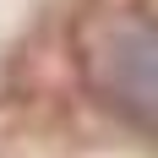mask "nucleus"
Segmentation results:
<instances>
[{
    "instance_id": "1",
    "label": "nucleus",
    "mask_w": 158,
    "mask_h": 158,
    "mask_svg": "<svg viewBox=\"0 0 158 158\" xmlns=\"http://www.w3.org/2000/svg\"><path fill=\"white\" fill-rule=\"evenodd\" d=\"M82 87L98 109L147 142H158V11L147 6H93L71 27Z\"/></svg>"
}]
</instances>
